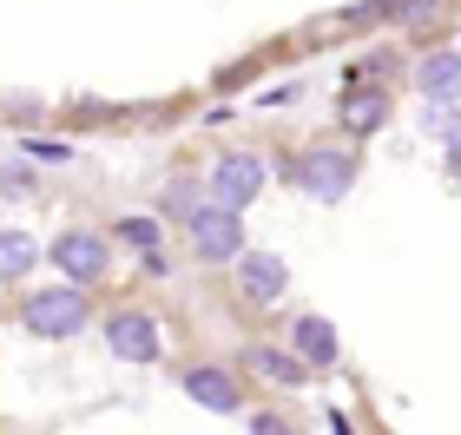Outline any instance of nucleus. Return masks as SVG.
<instances>
[{
	"label": "nucleus",
	"instance_id": "1",
	"mask_svg": "<svg viewBox=\"0 0 461 435\" xmlns=\"http://www.w3.org/2000/svg\"><path fill=\"white\" fill-rule=\"evenodd\" d=\"M93 317L86 304V284H67V290H40V297H27V310H20V323L33 330V337H79Z\"/></svg>",
	"mask_w": 461,
	"mask_h": 435
},
{
	"label": "nucleus",
	"instance_id": "2",
	"mask_svg": "<svg viewBox=\"0 0 461 435\" xmlns=\"http://www.w3.org/2000/svg\"><path fill=\"white\" fill-rule=\"evenodd\" d=\"M264 178H270L264 152H218L212 178H204V198H212V204H224V212H244V204L264 192Z\"/></svg>",
	"mask_w": 461,
	"mask_h": 435
},
{
	"label": "nucleus",
	"instance_id": "3",
	"mask_svg": "<svg viewBox=\"0 0 461 435\" xmlns=\"http://www.w3.org/2000/svg\"><path fill=\"white\" fill-rule=\"evenodd\" d=\"M297 185L310 198H323V204H337L349 198V185H356V152H343V145H310V152L297 159Z\"/></svg>",
	"mask_w": 461,
	"mask_h": 435
},
{
	"label": "nucleus",
	"instance_id": "4",
	"mask_svg": "<svg viewBox=\"0 0 461 435\" xmlns=\"http://www.w3.org/2000/svg\"><path fill=\"white\" fill-rule=\"evenodd\" d=\"M185 224H192V251H198L204 264H238V251H244V224H238V212H224V204L204 198Z\"/></svg>",
	"mask_w": 461,
	"mask_h": 435
},
{
	"label": "nucleus",
	"instance_id": "5",
	"mask_svg": "<svg viewBox=\"0 0 461 435\" xmlns=\"http://www.w3.org/2000/svg\"><path fill=\"white\" fill-rule=\"evenodd\" d=\"M53 264H59V277H67V284H99L113 271V244L99 231H59L53 238Z\"/></svg>",
	"mask_w": 461,
	"mask_h": 435
},
{
	"label": "nucleus",
	"instance_id": "6",
	"mask_svg": "<svg viewBox=\"0 0 461 435\" xmlns=\"http://www.w3.org/2000/svg\"><path fill=\"white\" fill-rule=\"evenodd\" d=\"M284 290H290V264H284L277 251H238V297H244V304L270 310Z\"/></svg>",
	"mask_w": 461,
	"mask_h": 435
},
{
	"label": "nucleus",
	"instance_id": "7",
	"mask_svg": "<svg viewBox=\"0 0 461 435\" xmlns=\"http://www.w3.org/2000/svg\"><path fill=\"white\" fill-rule=\"evenodd\" d=\"M106 349L119 363H158V323H152V310H113V317H106Z\"/></svg>",
	"mask_w": 461,
	"mask_h": 435
},
{
	"label": "nucleus",
	"instance_id": "8",
	"mask_svg": "<svg viewBox=\"0 0 461 435\" xmlns=\"http://www.w3.org/2000/svg\"><path fill=\"white\" fill-rule=\"evenodd\" d=\"M337 126H343L349 139L383 132V126H389V93H383V86H349V93L337 99Z\"/></svg>",
	"mask_w": 461,
	"mask_h": 435
},
{
	"label": "nucleus",
	"instance_id": "9",
	"mask_svg": "<svg viewBox=\"0 0 461 435\" xmlns=\"http://www.w3.org/2000/svg\"><path fill=\"white\" fill-rule=\"evenodd\" d=\"M185 396H192L198 409H212V416H230L238 409V376L230 369H185Z\"/></svg>",
	"mask_w": 461,
	"mask_h": 435
},
{
	"label": "nucleus",
	"instance_id": "10",
	"mask_svg": "<svg viewBox=\"0 0 461 435\" xmlns=\"http://www.w3.org/2000/svg\"><path fill=\"white\" fill-rule=\"evenodd\" d=\"M415 86H422V99H461V53H422Z\"/></svg>",
	"mask_w": 461,
	"mask_h": 435
},
{
	"label": "nucleus",
	"instance_id": "11",
	"mask_svg": "<svg viewBox=\"0 0 461 435\" xmlns=\"http://www.w3.org/2000/svg\"><path fill=\"white\" fill-rule=\"evenodd\" d=\"M244 363L258 369V376H270V383H290V389H303V383H310V363H303V357H290V349H270V343L244 349Z\"/></svg>",
	"mask_w": 461,
	"mask_h": 435
},
{
	"label": "nucleus",
	"instance_id": "12",
	"mask_svg": "<svg viewBox=\"0 0 461 435\" xmlns=\"http://www.w3.org/2000/svg\"><path fill=\"white\" fill-rule=\"evenodd\" d=\"M297 357L310 369H330L337 363V330H330L323 317H297Z\"/></svg>",
	"mask_w": 461,
	"mask_h": 435
},
{
	"label": "nucleus",
	"instance_id": "13",
	"mask_svg": "<svg viewBox=\"0 0 461 435\" xmlns=\"http://www.w3.org/2000/svg\"><path fill=\"white\" fill-rule=\"evenodd\" d=\"M40 264V244L27 231H0V284H14V277H27Z\"/></svg>",
	"mask_w": 461,
	"mask_h": 435
},
{
	"label": "nucleus",
	"instance_id": "14",
	"mask_svg": "<svg viewBox=\"0 0 461 435\" xmlns=\"http://www.w3.org/2000/svg\"><path fill=\"white\" fill-rule=\"evenodd\" d=\"M422 132L442 139V145H455L461 139V106H455V99H429V106H422Z\"/></svg>",
	"mask_w": 461,
	"mask_h": 435
},
{
	"label": "nucleus",
	"instance_id": "15",
	"mask_svg": "<svg viewBox=\"0 0 461 435\" xmlns=\"http://www.w3.org/2000/svg\"><path fill=\"white\" fill-rule=\"evenodd\" d=\"M119 238L145 251V271H165V251H158V224H152V218H125V224H119Z\"/></svg>",
	"mask_w": 461,
	"mask_h": 435
},
{
	"label": "nucleus",
	"instance_id": "16",
	"mask_svg": "<svg viewBox=\"0 0 461 435\" xmlns=\"http://www.w3.org/2000/svg\"><path fill=\"white\" fill-rule=\"evenodd\" d=\"M402 20L409 27H435V20H442V0H402Z\"/></svg>",
	"mask_w": 461,
	"mask_h": 435
},
{
	"label": "nucleus",
	"instance_id": "17",
	"mask_svg": "<svg viewBox=\"0 0 461 435\" xmlns=\"http://www.w3.org/2000/svg\"><path fill=\"white\" fill-rule=\"evenodd\" d=\"M27 152H33L40 165H67V159H73V152H67L59 139H27Z\"/></svg>",
	"mask_w": 461,
	"mask_h": 435
},
{
	"label": "nucleus",
	"instance_id": "18",
	"mask_svg": "<svg viewBox=\"0 0 461 435\" xmlns=\"http://www.w3.org/2000/svg\"><path fill=\"white\" fill-rule=\"evenodd\" d=\"M165 212L192 218V212H198V192H192V185H172V192H165Z\"/></svg>",
	"mask_w": 461,
	"mask_h": 435
},
{
	"label": "nucleus",
	"instance_id": "19",
	"mask_svg": "<svg viewBox=\"0 0 461 435\" xmlns=\"http://www.w3.org/2000/svg\"><path fill=\"white\" fill-rule=\"evenodd\" d=\"M448 172H455V185H461V139L448 145Z\"/></svg>",
	"mask_w": 461,
	"mask_h": 435
}]
</instances>
